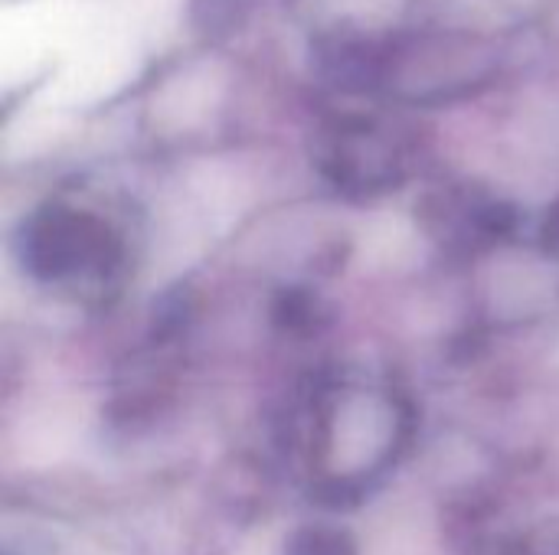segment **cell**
I'll use <instances>...</instances> for the list:
<instances>
[{
	"instance_id": "cell-1",
	"label": "cell",
	"mask_w": 559,
	"mask_h": 555,
	"mask_svg": "<svg viewBox=\"0 0 559 555\" xmlns=\"http://www.w3.org/2000/svg\"><path fill=\"white\" fill-rule=\"evenodd\" d=\"M121 255L108 222L69 206H46L23 229V262L43 281L102 278Z\"/></svg>"
}]
</instances>
